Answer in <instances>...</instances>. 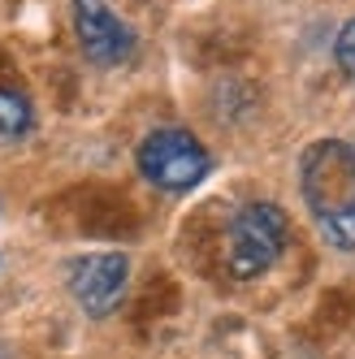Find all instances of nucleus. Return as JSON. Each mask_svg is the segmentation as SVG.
Listing matches in <instances>:
<instances>
[{"instance_id":"0eeeda50","label":"nucleus","mask_w":355,"mask_h":359,"mask_svg":"<svg viewBox=\"0 0 355 359\" xmlns=\"http://www.w3.org/2000/svg\"><path fill=\"white\" fill-rule=\"evenodd\" d=\"M334 57H338V69L355 83V18L338 31V43H334Z\"/></svg>"},{"instance_id":"7ed1b4c3","label":"nucleus","mask_w":355,"mask_h":359,"mask_svg":"<svg viewBox=\"0 0 355 359\" xmlns=\"http://www.w3.org/2000/svg\"><path fill=\"white\" fill-rule=\"evenodd\" d=\"M286 247V212L277 203H247L230 221V273L260 277Z\"/></svg>"},{"instance_id":"39448f33","label":"nucleus","mask_w":355,"mask_h":359,"mask_svg":"<svg viewBox=\"0 0 355 359\" xmlns=\"http://www.w3.org/2000/svg\"><path fill=\"white\" fill-rule=\"evenodd\" d=\"M126 277H130L126 255H117V251L83 255V260L69 269V290H74V299H79L83 312L105 316V312H113V307H117V299L126 290Z\"/></svg>"},{"instance_id":"423d86ee","label":"nucleus","mask_w":355,"mask_h":359,"mask_svg":"<svg viewBox=\"0 0 355 359\" xmlns=\"http://www.w3.org/2000/svg\"><path fill=\"white\" fill-rule=\"evenodd\" d=\"M31 100L22 95L18 87H0V139H22L31 130Z\"/></svg>"},{"instance_id":"f03ea898","label":"nucleus","mask_w":355,"mask_h":359,"mask_svg":"<svg viewBox=\"0 0 355 359\" xmlns=\"http://www.w3.org/2000/svg\"><path fill=\"white\" fill-rule=\"evenodd\" d=\"M139 169L161 191H191L208 177L213 161H208L204 143L187 130H152L139 143Z\"/></svg>"},{"instance_id":"20e7f679","label":"nucleus","mask_w":355,"mask_h":359,"mask_svg":"<svg viewBox=\"0 0 355 359\" xmlns=\"http://www.w3.org/2000/svg\"><path fill=\"white\" fill-rule=\"evenodd\" d=\"M74 31H79L87 61L95 65H121L135 53V35L109 9V0H74Z\"/></svg>"},{"instance_id":"6e6552de","label":"nucleus","mask_w":355,"mask_h":359,"mask_svg":"<svg viewBox=\"0 0 355 359\" xmlns=\"http://www.w3.org/2000/svg\"><path fill=\"white\" fill-rule=\"evenodd\" d=\"M0 359H9V355H5V346H0Z\"/></svg>"},{"instance_id":"f257e3e1","label":"nucleus","mask_w":355,"mask_h":359,"mask_svg":"<svg viewBox=\"0 0 355 359\" xmlns=\"http://www.w3.org/2000/svg\"><path fill=\"white\" fill-rule=\"evenodd\" d=\"M299 187L321 234L342 251H355V147L342 139L312 143L299 161Z\"/></svg>"}]
</instances>
